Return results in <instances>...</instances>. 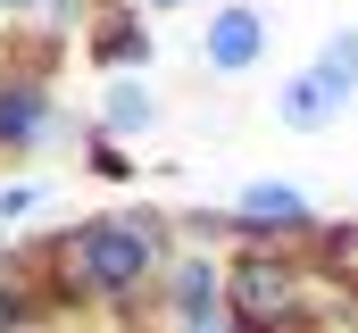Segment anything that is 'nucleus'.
Returning a JSON list of instances; mask_svg holds the SVG:
<instances>
[{
    "label": "nucleus",
    "mask_w": 358,
    "mask_h": 333,
    "mask_svg": "<svg viewBox=\"0 0 358 333\" xmlns=\"http://www.w3.org/2000/svg\"><path fill=\"white\" fill-rule=\"evenodd\" d=\"M142 50H150V42H142L134 17H108V25H100V67H125V59H142Z\"/></svg>",
    "instance_id": "9"
},
{
    "label": "nucleus",
    "mask_w": 358,
    "mask_h": 333,
    "mask_svg": "<svg viewBox=\"0 0 358 333\" xmlns=\"http://www.w3.org/2000/svg\"><path fill=\"white\" fill-rule=\"evenodd\" d=\"M150 8H183V0H150Z\"/></svg>",
    "instance_id": "14"
},
{
    "label": "nucleus",
    "mask_w": 358,
    "mask_h": 333,
    "mask_svg": "<svg viewBox=\"0 0 358 333\" xmlns=\"http://www.w3.org/2000/svg\"><path fill=\"white\" fill-rule=\"evenodd\" d=\"M283 117H292V125H325V117H342V108L325 100L317 76H300V83H283Z\"/></svg>",
    "instance_id": "7"
},
{
    "label": "nucleus",
    "mask_w": 358,
    "mask_h": 333,
    "mask_svg": "<svg viewBox=\"0 0 358 333\" xmlns=\"http://www.w3.org/2000/svg\"><path fill=\"white\" fill-rule=\"evenodd\" d=\"M183 333H225V325H217V317H183Z\"/></svg>",
    "instance_id": "13"
},
{
    "label": "nucleus",
    "mask_w": 358,
    "mask_h": 333,
    "mask_svg": "<svg viewBox=\"0 0 358 333\" xmlns=\"http://www.w3.org/2000/svg\"><path fill=\"white\" fill-rule=\"evenodd\" d=\"M34 200H42V192H34V183H8V192H0V217H25V208H34Z\"/></svg>",
    "instance_id": "11"
},
{
    "label": "nucleus",
    "mask_w": 358,
    "mask_h": 333,
    "mask_svg": "<svg viewBox=\"0 0 358 333\" xmlns=\"http://www.w3.org/2000/svg\"><path fill=\"white\" fill-rule=\"evenodd\" d=\"M150 125V92L142 83H108V134H142Z\"/></svg>",
    "instance_id": "8"
},
{
    "label": "nucleus",
    "mask_w": 358,
    "mask_h": 333,
    "mask_svg": "<svg viewBox=\"0 0 358 333\" xmlns=\"http://www.w3.org/2000/svg\"><path fill=\"white\" fill-rule=\"evenodd\" d=\"M0 8H17V0H0Z\"/></svg>",
    "instance_id": "15"
},
{
    "label": "nucleus",
    "mask_w": 358,
    "mask_h": 333,
    "mask_svg": "<svg viewBox=\"0 0 358 333\" xmlns=\"http://www.w3.org/2000/svg\"><path fill=\"white\" fill-rule=\"evenodd\" d=\"M308 76L325 83V100H334V108H350V92H358V34H334V42L317 50V67H308Z\"/></svg>",
    "instance_id": "5"
},
{
    "label": "nucleus",
    "mask_w": 358,
    "mask_h": 333,
    "mask_svg": "<svg viewBox=\"0 0 358 333\" xmlns=\"http://www.w3.org/2000/svg\"><path fill=\"white\" fill-rule=\"evenodd\" d=\"M259 59H267V17L242 8V0L217 8V17H208V67H217V76H250Z\"/></svg>",
    "instance_id": "3"
},
{
    "label": "nucleus",
    "mask_w": 358,
    "mask_h": 333,
    "mask_svg": "<svg viewBox=\"0 0 358 333\" xmlns=\"http://www.w3.org/2000/svg\"><path fill=\"white\" fill-rule=\"evenodd\" d=\"M242 217H250V225H300L308 208H300L292 183H250V192H242Z\"/></svg>",
    "instance_id": "6"
},
{
    "label": "nucleus",
    "mask_w": 358,
    "mask_h": 333,
    "mask_svg": "<svg viewBox=\"0 0 358 333\" xmlns=\"http://www.w3.org/2000/svg\"><path fill=\"white\" fill-rule=\"evenodd\" d=\"M42 125H50V100L34 92V83H0V142H42Z\"/></svg>",
    "instance_id": "4"
},
{
    "label": "nucleus",
    "mask_w": 358,
    "mask_h": 333,
    "mask_svg": "<svg viewBox=\"0 0 358 333\" xmlns=\"http://www.w3.org/2000/svg\"><path fill=\"white\" fill-rule=\"evenodd\" d=\"M0 333H25V300L17 292H0Z\"/></svg>",
    "instance_id": "12"
},
{
    "label": "nucleus",
    "mask_w": 358,
    "mask_h": 333,
    "mask_svg": "<svg viewBox=\"0 0 358 333\" xmlns=\"http://www.w3.org/2000/svg\"><path fill=\"white\" fill-rule=\"evenodd\" d=\"M176 309L183 317H217V275L208 267H183L176 275Z\"/></svg>",
    "instance_id": "10"
},
{
    "label": "nucleus",
    "mask_w": 358,
    "mask_h": 333,
    "mask_svg": "<svg viewBox=\"0 0 358 333\" xmlns=\"http://www.w3.org/2000/svg\"><path fill=\"white\" fill-rule=\"evenodd\" d=\"M300 325V283L283 258H242L234 267V333H292Z\"/></svg>",
    "instance_id": "2"
},
{
    "label": "nucleus",
    "mask_w": 358,
    "mask_h": 333,
    "mask_svg": "<svg viewBox=\"0 0 358 333\" xmlns=\"http://www.w3.org/2000/svg\"><path fill=\"white\" fill-rule=\"evenodd\" d=\"M67 267H76V283L84 292H108V300H125V292H142L150 283V234L142 225H125V217H92V225H76L67 234V250H59Z\"/></svg>",
    "instance_id": "1"
}]
</instances>
